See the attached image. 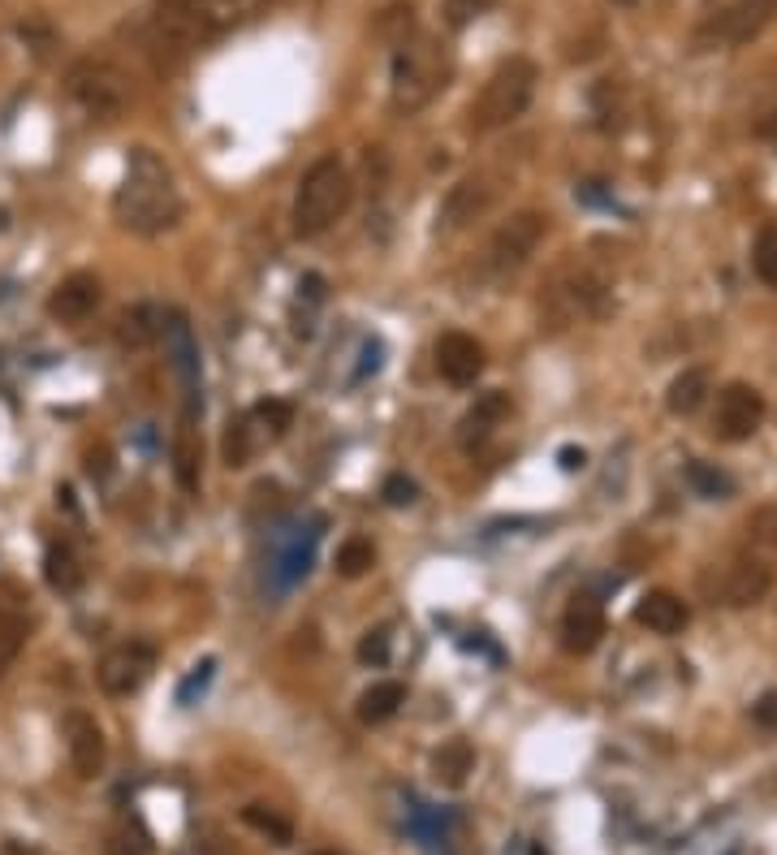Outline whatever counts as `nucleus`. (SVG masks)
<instances>
[{
	"label": "nucleus",
	"mask_w": 777,
	"mask_h": 855,
	"mask_svg": "<svg viewBox=\"0 0 777 855\" xmlns=\"http://www.w3.org/2000/svg\"><path fill=\"white\" fill-rule=\"evenodd\" d=\"M272 0H160L152 27V48L160 70L178 66L194 48L246 27Z\"/></svg>",
	"instance_id": "obj_1"
},
{
	"label": "nucleus",
	"mask_w": 777,
	"mask_h": 855,
	"mask_svg": "<svg viewBox=\"0 0 777 855\" xmlns=\"http://www.w3.org/2000/svg\"><path fill=\"white\" fill-rule=\"evenodd\" d=\"M113 217L121 230L155 238L182 225L186 217V199L178 191L173 169L152 152V148H134L125 160V178L113 194Z\"/></svg>",
	"instance_id": "obj_2"
},
{
	"label": "nucleus",
	"mask_w": 777,
	"mask_h": 855,
	"mask_svg": "<svg viewBox=\"0 0 777 855\" xmlns=\"http://www.w3.org/2000/svg\"><path fill=\"white\" fill-rule=\"evenodd\" d=\"M536 82H541L536 61H527V57H509V61H502V66L493 70V78L480 87V95L471 100L466 125H471L475 134H488V130H502V125H509V121H518V117L532 109Z\"/></svg>",
	"instance_id": "obj_3"
},
{
	"label": "nucleus",
	"mask_w": 777,
	"mask_h": 855,
	"mask_svg": "<svg viewBox=\"0 0 777 855\" xmlns=\"http://www.w3.org/2000/svg\"><path fill=\"white\" fill-rule=\"evenodd\" d=\"M450 87V57L436 39L415 36L393 48V109L415 117Z\"/></svg>",
	"instance_id": "obj_4"
},
{
	"label": "nucleus",
	"mask_w": 777,
	"mask_h": 855,
	"mask_svg": "<svg viewBox=\"0 0 777 855\" xmlns=\"http://www.w3.org/2000/svg\"><path fill=\"white\" fill-rule=\"evenodd\" d=\"M350 194H354V182H350V169L337 160V155H320L303 173V187L294 194V233L299 238H315L324 233L337 217H346Z\"/></svg>",
	"instance_id": "obj_5"
},
{
	"label": "nucleus",
	"mask_w": 777,
	"mask_h": 855,
	"mask_svg": "<svg viewBox=\"0 0 777 855\" xmlns=\"http://www.w3.org/2000/svg\"><path fill=\"white\" fill-rule=\"evenodd\" d=\"M65 87H70V95L95 121H113L125 109V100H130L125 74L117 66H109V61H78L70 78H65Z\"/></svg>",
	"instance_id": "obj_6"
},
{
	"label": "nucleus",
	"mask_w": 777,
	"mask_h": 855,
	"mask_svg": "<svg viewBox=\"0 0 777 855\" xmlns=\"http://www.w3.org/2000/svg\"><path fill=\"white\" fill-rule=\"evenodd\" d=\"M320 532H324V519L315 514L307 523H294V527H281L276 532V549H272L269 575L276 592H290L307 580L311 562H315V544H320Z\"/></svg>",
	"instance_id": "obj_7"
},
{
	"label": "nucleus",
	"mask_w": 777,
	"mask_h": 855,
	"mask_svg": "<svg viewBox=\"0 0 777 855\" xmlns=\"http://www.w3.org/2000/svg\"><path fill=\"white\" fill-rule=\"evenodd\" d=\"M544 230H548V217L527 208V212H514L509 221L497 225V233L488 238V269L493 272H514L523 269L536 247L544 242Z\"/></svg>",
	"instance_id": "obj_8"
},
{
	"label": "nucleus",
	"mask_w": 777,
	"mask_h": 855,
	"mask_svg": "<svg viewBox=\"0 0 777 855\" xmlns=\"http://www.w3.org/2000/svg\"><path fill=\"white\" fill-rule=\"evenodd\" d=\"M155 670V648L148 640H125L113 653H104V661L95 665V683L104 696H134Z\"/></svg>",
	"instance_id": "obj_9"
},
{
	"label": "nucleus",
	"mask_w": 777,
	"mask_h": 855,
	"mask_svg": "<svg viewBox=\"0 0 777 855\" xmlns=\"http://www.w3.org/2000/svg\"><path fill=\"white\" fill-rule=\"evenodd\" d=\"M548 303L557 308V320H575V315H592L596 320V315H605V311L614 308V290H609V281L601 272L575 269L553 281Z\"/></svg>",
	"instance_id": "obj_10"
},
{
	"label": "nucleus",
	"mask_w": 777,
	"mask_h": 855,
	"mask_svg": "<svg viewBox=\"0 0 777 855\" xmlns=\"http://www.w3.org/2000/svg\"><path fill=\"white\" fill-rule=\"evenodd\" d=\"M160 342H164V354H169L178 381L186 389V420H194V411L203 406V393H199V342L191 333V320L182 311H164Z\"/></svg>",
	"instance_id": "obj_11"
},
{
	"label": "nucleus",
	"mask_w": 777,
	"mask_h": 855,
	"mask_svg": "<svg viewBox=\"0 0 777 855\" xmlns=\"http://www.w3.org/2000/svg\"><path fill=\"white\" fill-rule=\"evenodd\" d=\"M765 424V393L756 385H726L717 393V411H713V432L722 441H747L756 428Z\"/></svg>",
	"instance_id": "obj_12"
},
{
	"label": "nucleus",
	"mask_w": 777,
	"mask_h": 855,
	"mask_svg": "<svg viewBox=\"0 0 777 855\" xmlns=\"http://www.w3.org/2000/svg\"><path fill=\"white\" fill-rule=\"evenodd\" d=\"M774 13H777V0H730V4L717 13L713 31H704L696 43L699 48H708V43L743 48V43H751V39L774 22Z\"/></svg>",
	"instance_id": "obj_13"
},
{
	"label": "nucleus",
	"mask_w": 777,
	"mask_h": 855,
	"mask_svg": "<svg viewBox=\"0 0 777 855\" xmlns=\"http://www.w3.org/2000/svg\"><path fill=\"white\" fill-rule=\"evenodd\" d=\"M104 303V285L95 272H70L52 294H48V315L61 324H82Z\"/></svg>",
	"instance_id": "obj_14"
},
{
	"label": "nucleus",
	"mask_w": 777,
	"mask_h": 855,
	"mask_svg": "<svg viewBox=\"0 0 777 855\" xmlns=\"http://www.w3.org/2000/svg\"><path fill=\"white\" fill-rule=\"evenodd\" d=\"M65 743H70V765H74V774L82 777V782L100 777L104 756H109V743H104V731H100V722H95L91 713H82V708H70V713H65Z\"/></svg>",
	"instance_id": "obj_15"
},
{
	"label": "nucleus",
	"mask_w": 777,
	"mask_h": 855,
	"mask_svg": "<svg viewBox=\"0 0 777 855\" xmlns=\"http://www.w3.org/2000/svg\"><path fill=\"white\" fill-rule=\"evenodd\" d=\"M436 372L458 389H471L484 376V346L471 333H441L436 342Z\"/></svg>",
	"instance_id": "obj_16"
},
{
	"label": "nucleus",
	"mask_w": 777,
	"mask_h": 855,
	"mask_svg": "<svg viewBox=\"0 0 777 855\" xmlns=\"http://www.w3.org/2000/svg\"><path fill=\"white\" fill-rule=\"evenodd\" d=\"M605 635V601L592 596V592H579L571 605H566V618H562V640L571 653H592Z\"/></svg>",
	"instance_id": "obj_17"
},
{
	"label": "nucleus",
	"mask_w": 777,
	"mask_h": 855,
	"mask_svg": "<svg viewBox=\"0 0 777 855\" xmlns=\"http://www.w3.org/2000/svg\"><path fill=\"white\" fill-rule=\"evenodd\" d=\"M493 199V187L480 182V178H463L458 187H450V194L441 199V212H436V233H454L471 225Z\"/></svg>",
	"instance_id": "obj_18"
},
{
	"label": "nucleus",
	"mask_w": 777,
	"mask_h": 855,
	"mask_svg": "<svg viewBox=\"0 0 777 855\" xmlns=\"http://www.w3.org/2000/svg\"><path fill=\"white\" fill-rule=\"evenodd\" d=\"M769 587H774V571H769L765 562H756V557H743V562H735V566L726 571L722 596H726V605L747 610V605L765 601V596H769Z\"/></svg>",
	"instance_id": "obj_19"
},
{
	"label": "nucleus",
	"mask_w": 777,
	"mask_h": 855,
	"mask_svg": "<svg viewBox=\"0 0 777 855\" xmlns=\"http://www.w3.org/2000/svg\"><path fill=\"white\" fill-rule=\"evenodd\" d=\"M635 622L639 626H648V631H657V635H678L687 622H692V610H687V601L683 596H674V592H648L639 605H635Z\"/></svg>",
	"instance_id": "obj_20"
},
{
	"label": "nucleus",
	"mask_w": 777,
	"mask_h": 855,
	"mask_svg": "<svg viewBox=\"0 0 777 855\" xmlns=\"http://www.w3.org/2000/svg\"><path fill=\"white\" fill-rule=\"evenodd\" d=\"M505 415H509V398H505L502 389H493V393H484L471 411L463 415V424H458V436H463L466 450H475V445H484L488 441V432L502 424Z\"/></svg>",
	"instance_id": "obj_21"
},
{
	"label": "nucleus",
	"mask_w": 777,
	"mask_h": 855,
	"mask_svg": "<svg viewBox=\"0 0 777 855\" xmlns=\"http://www.w3.org/2000/svg\"><path fill=\"white\" fill-rule=\"evenodd\" d=\"M471 774H475V747H471L466 738H450V743H441V747L432 752V777H436L441 786L458 791V786H466Z\"/></svg>",
	"instance_id": "obj_22"
},
{
	"label": "nucleus",
	"mask_w": 777,
	"mask_h": 855,
	"mask_svg": "<svg viewBox=\"0 0 777 855\" xmlns=\"http://www.w3.org/2000/svg\"><path fill=\"white\" fill-rule=\"evenodd\" d=\"M708 389H713V376H708V368H683L669 389H665V406L674 411V415H696L699 406H704V398H708Z\"/></svg>",
	"instance_id": "obj_23"
},
{
	"label": "nucleus",
	"mask_w": 777,
	"mask_h": 855,
	"mask_svg": "<svg viewBox=\"0 0 777 855\" xmlns=\"http://www.w3.org/2000/svg\"><path fill=\"white\" fill-rule=\"evenodd\" d=\"M160 329H164V311L152 308V303H139V308H130L117 320V338L130 350H143L160 342Z\"/></svg>",
	"instance_id": "obj_24"
},
{
	"label": "nucleus",
	"mask_w": 777,
	"mask_h": 855,
	"mask_svg": "<svg viewBox=\"0 0 777 855\" xmlns=\"http://www.w3.org/2000/svg\"><path fill=\"white\" fill-rule=\"evenodd\" d=\"M406 704V687L402 683H372L363 696H359V722H367V726H381L389 717H397V708Z\"/></svg>",
	"instance_id": "obj_25"
},
{
	"label": "nucleus",
	"mask_w": 777,
	"mask_h": 855,
	"mask_svg": "<svg viewBox=\"0 0 777 855\" xmlns=\"http://www.w3.org/2000/svg\"><path fill=\"white\" fill-rule=\"evenodd\" d=\"M260 441H264V428L255 424V415H251V411H246V415H238V420H230V428H225V445H221L225 466H246L251 459H255Z\"/></svg>",
	"instance_id": "obj_26"
},
{
	"label": "nucleus",
	"mask_w": 777,
	"mask_h": 855,
	"mask_svg": "<svg viewBox=\"0 0 777 855\" xmlns=\"http://www.w3.org/2000/svg\"><path fill=\"white\" fill-rule=\"evenodd\" d=\"M43 580H48L52 592H65V596L82 587V566H78L70 544H48V553H43Z\"/></svg>",
	"instance_id": "obj_27"
},
{
	"label": "nucleus",
	"mask_w": 777,
	"mask_h": 855,
	"mask_svg": "<svg viewBox=\"0 0 777 855\" xmlns=\"http://www.w3.org/2000/svg\"><path fill=\"white\" fill-rule=\"evenodd\" d=\"M173 471H178V484L186 493H199V436H194V420L182 424L178 441H173Z\"/></svg>",
	"instance_id": "obj_28"
},
{
	"label": "nucleus",
	"mask_w": 777,
	"mask_h": 855,
	"mask_svg": "<svg viewBox=\"0 0 777 855\" xmlns=\"http://www.w3.org/2000/svg\"><path fill=\"white\" fill-rule=\"evenodd\" d=\"M242 821H246L255 834H264L269 843H276V847H290V843H294V825L276 813V808H269V804H246V808H242Z\"/></svg>",
	"instance_id": "obj_29"
},
{
	"label": "nucleus",
	"mask_w": 777,
	"mask_h": 855,
	"mask_svg": "<svg viewBox=\"0 0 777 855\" xmlns=\"http://www.w3.org/2000/svg\"><path fill=\"white\" fill-rule=\"evenodd\" d=\"M376 31L389 48H402L406 39H415V4L411 0H393L385 13L376 18Z\"/></svg>",
	"instance_id": "obj_30"
},
{
	"label": "nucleus",
	"mask_w": 777,
	"mask_h": 855,
	"mask_svg": "<svg viewBox=\"0 0 777 855\" xmlns=\"http://www.w3.org/2000/svg\"><path fill=\"white\" fill-rule=\"evenodd\" d=\"M372 566H376V544L367 541V536H350L337 549V575L342 580H363Z\"/></svg>",
	"instance_id": "obj_31"
},
{
	"label": "nucleus",
	"mask_w": 777,
	"mask_h": 855,
	"mask_svg": "<svg viewBox=\"0 0 777 855\" xmlns=\"http://www.w3.org/2000/svg\"><path fill=\"white\" fill-rule=\"evenodd\" d=\"M22 644H27V618L13 614V610H0V678H4V670L18 661Z\"/></svg>",
	"instance_id": "obj_32"
},
{
	"label": "nucleus",
	"mask_w": 777,
	"mask_h": 855,
	"mask_svg": "<svg viewBox=\"0 0 777 855\" xmlns=\"http://www.w3.org/2000/svg\"><path fill=\"white\" fill-rule=\"evenodd\" d=\"M687 480H692V489H696L699 497H708V502H722V497H730V493H735V480H730L726 471H717V466H708V463L687 466Z\"/></svg>",
	"instance_id": "obj_33"
},
{
	"label": "nucleus",
	"mask_w": 777,
	"mask_h": 855,
	"mask_svg": "<svg viewBox=\"0 0 777 855\" xmlns=\"http://www.w3.org/2000/svg\"><path fill=\"white\" fill-rule=\"evenodd\" d=\"M251 415H255V424L264 428V436H285L290 424H294V402H285V398H269V402H255V406H251Z\"/></svg>",
	"instance_id": "obj_34"
},
{
	"label": "nucleus",
	"mask_w": 777,
	"mask_h": 855,
	"mask_svg": "<svg viewBox=\"0 0 777 855\" xmlns=\"http://www.w3.org/2000/svg\"><path fill=\"white\" fill-rule=\"evenodd\" d=\"M751 269L765 285H777V225H765L751 247Z\"/></svg>",
	"instance_id": "obj_35"
},
{
	"label": "nucleus",
	"mask_w": 777,
	"mask_h": 855,
	"mask_svg": "<svg viewBox=\"0 0 777 855\" xmlns=\"http://www.w3.org/2000/svg\"><path fill=\"white\" fill-rule=\"evenodd\" d=\"M109 855H152V838L139 821H121L109 834Z\"/></svg>",
	"instance_id": "obj_36"
},
{
	"label": "nucleus",
	"mask_w": 777,
	"mask_h": 855,
	"mask_svg": "<svg viewBox=\"0 0 777 855\" xmlns=\"http://www.w3.org/2000/svg\"><path fill=\"white\" fill-rule=\"evenodd\" d=\"M493 4H497V0H441V13H445V27L463 31L475 18H484Z\"/></svg>",
	"instance_id": "obj_37"
},
{
	"label": "nucleus",
	"mask_w": 777,
	"mask_h": 855,
	"mask_svg": "<svg viewBox=\"0 0 777 855\" xmlns=\"http://www.w3.org/2000/svg\"><path fill=\"white\" fill-rule=\"evenodd\" d=\"M212 674H216V657H203L199 665H191V674H186L182 687H178V704H191V700L212 683Z\"/></svg>",
	"instance_id": "obj_38"
},
{
	"label": "nucleus",
	"mask_w": 777,
	"mask_h": 855,
	"mask_svg": "<svg viewBox=\"0 0 777 855\" xmlns=\"http://www.w3.org/2000/svg\"><path fill=\"white\" fill-rule=\"evenodd\" d=\"M359 661H363V665H385L389 661V631L385 626H376V631H367V635L359 640Z\"/></svg>",
	"instance_id": "obj_39"
},
{
	"label": "nucleus",
	"mask_w": 777,
	"mask_h": 855,
	"mask_svg": "<svg viewBox=\"0 0 777 855\" xmlns=\"http://www.w3.org/2000/svg\"><path fill=\"white\" fill-rule=\"evenodd\" d=\"M381 497H385L389 505H415L420 489H415V480H406V475H389L385 489H381Z\"/></svg>",
	"instance_id": "obj_40"
},
{
	"label": "nucleus",
	"mask_w": 777,
	"mask_h": 855,
	"mask_svg": "<svg viewBox=\"0 0 777 855\" xmlns=\"http://www.w3.org/2000/svg\"><path fill=\"white\" fill-rule=\"evenodd\" d=\"M751 722L760 731H777V692H765V696L751 704Z\"/></svg>",
	"instance_id": "obj_41"
},
{
	"label": "nucleus",
	"mask_w": 777,
	"mask_h": 855,
	"mask_svg": "<svg viewBox=\"0 0 777 855\" xmlns=\"http://www.w3.org/2000/svg\"><path fill=\"white\" fill-rule=\"evenodd\" d=\"M381 354H385L381 342H367V346H363V368H359V376H354V381H363L367 372H376V368H381Z\"/></svg>",
	"instance_id": "obj_42"
},
{
	"label": "nucleus",
	"mask_w": 777,
	"mask_h": 855,
	"mask_svg": "<svg viewBox=\"0 0 777 855\" xmlns=\"http://www.w3.org/2000/svg\"><path fill=\"white\" fill-rule=\"evenodd\" d=\"M557 463H562V471H579V466L587 463V454H583V450H575V445H566V450L557 454Z\"/></svg>",
	"instance_id": "obj_43"
},
{
	"label": "nucleus",
	"mask_w": 777,
	"mask_h": 855,
	"mask_svg": "<svg viewBox=\"0 0 777 855\" xmlns=\"http://www.w3.org/2000/svg\"><path fill=\"white\" fill-rule=\"evenodd\" d=\"M760 134H769V139H777V113L769 117V121H765V125H760Z\"/></svg>",
	"instance_id": "obj_44"
},
{
	"label": "nucleus",
	"mask_w": 777,
	"mask_h": 855,
	"mask_svg": "<svg viewBox=\"0 0 777 855\" xmlns=\"http://www.w3.org/2000/svg\"><path fill=\"white\" fill-rule=\"evenodd\" d=\"M618 4H635V0H618Z\"/></svg>",
	"instance_id": "obj_45"
},
{
	"label": "nucleus",
	"mask_w": 777,
	"mask_h": 855,
	"mask_svg": "<svg viewBox=\"0 0 777 855\" xmlns=\"http://www.w3.org/2000/svg\"><path fill=\"white\" fill-rule=\"evenodd\" d=\"M320 855H333V852H320Z\"/></svg>",
	"instance_id": "obj_46"
}]
</instances>
